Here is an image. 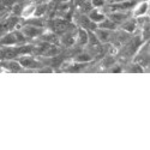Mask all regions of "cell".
I'll use <instances>...</instances> for the list:
<instances>
[{
	"mask_svg": "<svg viewBox=\"0 0 150 150\" xmlns=\"http://www.w3.org/2000/svg\"><path fill=\"white\" fill-rule=\"evenodd\" d=\"M124 29L125 30H127V31H133V29H134V23L133 22H130V24H126V25L124 27Z\"/></svg>",
	"mask_w": 150,
	"mask_h": 150,
	"instance_id": "16",
	"label": "cell"
},
{
	"mask_svg": "<svg viewBox=\"0 0 150 150\" xmlns=\"http://www.w3.org/2000/svg\"><path fill=\"white\" fill-rule=\"evenodd\" d=\"M4 67H6L7 70L10 71H15V72H18L22 70V66L18 61H13V60H11V61H7V62H4L3 64Z\"/></svg>",
	"mask_w": 150,
	"mask_h": 150,
	"instance_id": "8",
	"label": "cell"
},
{
	"mask_svg": "<svg viewBox=\"0 0 150 150\" xmlns=\"http://www.w3.org/2000/svg\"><path fill=\"white\" fill-rule=\"evenodd\" d=\"M78 60H79V61H88V60H89V57L82 55V57H78Z\"/></svg>",
	"mask_w": 150,
	"mask_h": 150,
	"instance_id": "17",
	"label": "cell"
},
{
	"mask_svg": "<svg viewBox=\"0 0 150 150\" xmlns=\"http://www.w3.org/2000/svg\"><path fill=\"white\" fill-rule=\"evenodd\" d=\"M133 6H134V0H127V1L117 3V4L110 5L109 8L110 10H126V8H130V7H133Z\"/></svg>",
	"mask_w": 150,
	"mask_h": 150,
	"instance_id": "4",
	"label": "cell"
},
{
	"mask_svg": "<svg viewBox=\"0 0 150 150\" xmlns=\"http://www.w3.org/2000/svg\"><path fill=\"white\" fill-rule=\"evenodd\" d=\"M16 43H18V41H17L15 31L13 33H8L7 35L3 36L1 39H0V45H4V46H13Z\"/></svg>",
	"mask_w": 150,
	"mask_h": 150,
	"instance_id": "3",
	"label": "cell"
},
{
	"mask_svg": "<svg viewBox=\"0 0 150 150\" xmlns=\"http://www.w3.org/2000/svg\"><path fill=\"white\" fill-rule=\"evenodd\" d=\"M41 39L45 41V42H47V43H52L53 41H57V36L54 35V34H52V33H48V34H46V35H41Z\"/></svg>",
	"mask_w": 150,
	"mask_h": 150,
	"instance_id": "13",
	"label": "cell"
},
{
	"mask_svg": "<svg viewBox=\"0 0 150 150\" xmlns=\"http://www.w3.org/2000/svg\"><path fill=\"white\" fill-rule=\"evenodd\" d=\"M110 3H113V4H117V3H122V1H127V0H109Z\"/></svg>",
	"mask_w": 150,
	"mask_h": 150,
	"instance_id": "18",
	"label": "cell"
},
{
	"mask_svg": "<svg viewBox=\"0 0 150 150\" xmlns=\"http://www.w3.org/2000/svg\"><path fill=\"white\" fill-rule=\"evenodd\" d=\"M146 11H148V4L146 3H142V4H139L138 6L136 7L134 15L136 16H143V15L146 13Z\"/></svg>",
	"mask_w": 150,
	"mask_h": 150,
	"instance_id": "10",
	"label": "cell"
},
{
	"mask_svg": "<svg viewBox=\"0 0 150 150\" xmlns=\"http://www.w3.org/2000/svg\"><path fill=\"white\" fill-rule=\"evenodd\" d=\"M98 27H100V29H105V30H114V29H117V23H114L112 19H103V21H101L98 23Z\"/></svg>",
	"mask_w": 150,
	"mask_h": 150,
	"instance_id": "5",
	"label": "cell"
},
{
	"mask_svg": "<svg viewBox=\"0 0 150 150\" xmlns=\"http://www.w3.org/2000/svg\"><path fill=\"white\" fill-rule=\"evenodd\" d=\"M125 18H126V15H124V13H112L109 16V19H112L114 23H120Z\"/></svg>",
	"mask_w": 150,
	"mask_h": 150,
	"instance_id": "12",
	"label": "cell"
},
{
	"mask_svg": "<svg viewBox=\"0 0 150 150\" xmlns=\"http://www.w3.org/2000/svg\"><path fill=\"white\" fill-rule=\"evenodd\" d=\"M45 11H46V5H40V6H37V8L35 10V16L36 17H40L45 13Z\"/></svg>",
	"mask_w": 150,
	"mask_h": 150,
	"instance_id": "14",
	"label": "cell"
},
{
	"mask_svg": "<svg viewBox=\"0 0 150 150\" xmlns=\"http://www.w3.org/2000/svg\"><path fill=\"white\" fill-rule=\"evenodd\" d=\"M22 33L25 37H37L43 34V30L41 27H35L31 24H28L22 29Z\"/></svg>",
	"mask_w": 150,
	"mask_h": 150,
	"instance_id": "2",
	"label": "cell"
},
{
	"mask_svg": "<svg viewBox=\"0 0 150 150\" xmlns=\"http://www.w3.org/2000/svg\"><path fill=\"white\" fill-rule=\"evenodd\" d=\"M91 5H93L95 8L102 7V6L105 5V0H91Z\"/></svg>",
	"mask_w": 150,
	"mask_h": 150,
	"instance_id": "15",
	"label": "cell"
},
{
	"mask_svg": "<svg viewBox=\"0 0 150 150\" xmlns=\"http://www.w3.org/2000/svg\"><path fill=\"white\" fill-rule=\"evenodd\" d=\"M88 40H89L88 33H86L84 29H81V30L78 31V42H79V45H82V46L86 45Z\"/></svg>",
	"mask_w": 150,
	"mask_h": 150,
	"instance_id": "9",
	"label": "cell"
},
{
	"mask_svg": "<svg viewBox=\"0 0 150 150\" xmlns=\"http://www.w3.org/2000/svg\"><path fill=\"white\" fill-rule=\"evenodd\" d=\"M40 1H48V0H40Z\"/></svg>",
	"mask_w": 150,
	"mask_h": 150,
	"instance_id": "19",
	"label": "cell"
},
{
	"mask_svg": "<svg viewBox=\"0 0 150 150\" xmlns=\"http://www.w3.org/2000/svg\"><path fill=\"white\" fill-rule=\"evenodd\" d=\"M18 62L21 64L22 67H25V69H40L41 67V64L37 60H35L34 58L29 57V55H24L22 57Z\"/></svg>",
	"mask_w": 150,
	"mask_h": 150,
	"instance_id": "1",
	"label": "cell"
},
{
	"mask_svg": "<svg viewBox=\"0 0 150 150\" xmlns=\"http://www.w3.org/2000/svg\"><path fill=\"white\" fill-rule=\"evenodd\" d=\"M105 18H106L105 15L102 13V12L97 11V10H93V11L89 12V19L93 21L94 23H100L101 21H103Z\"/></svg>",
	"mask_w": 150,
	"mask_h": 150,
	"instance_id": "7",
	"label": "cell"
},
{
	"mask_svg": "<svg viewBox=\"0 0 150 150\" xmlns=\"http://www.w3.org/2000/svg\"><path fill=\"white\" fill-rule=\"evenodd\" d=\"M96 37L100 40V41H102V42H106L108 40V37H109V33L108 30H105V29H100L96 31Z\"/></svg>",
	"mask_w": 150,
	"mask_h": 150,
	"instance_id": "11",
	"label": "cell"
},
{
	"mask_svg": "<svg viewBox=\"0 0 150 150\" xmlns=\"http://www.w3.org/2000/svg\"><path fill=\"white\" fill-rule=\"evenodd\" d=\"M66 28H67V23H66V22H64V21H61V19L55 21V22L53 23V25H52L53 31H54V33H57V34L62 33L64 30H66Z\"/></svg>",
	"mask_w": 150,
	"mask_h": 150,
	"instance_id": "6",
	"label": "cell"
}]
</instances>
